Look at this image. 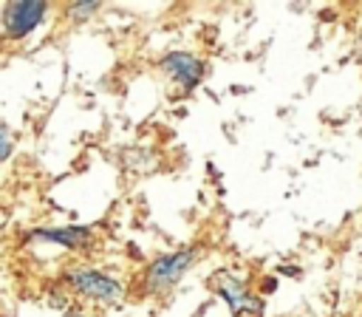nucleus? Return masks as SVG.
<instances>
[{
    "label": "nucleus",
    "instance_id": "nucleus-1",
    "mask_svg": "<svg viewBox=\"0 0 362 317\" xmlns=\"http://www.w3.org/2000/svg\"><path fill=\"white\" fill-rule=\"evenodd\" d=\"M45 11H48V3L42 0H11L3 6V28L8 37L20 40L40 25Z\"/></svg>",
    "mask_w": 362,
    "mask_h": 317
},
{
    "label": "nucleus",
    "instance_id": "nucleus-2",
    "mask_svg": "<svg viewBox=\"0 0 362 317\" xmlns=\"http://www.w3.org/2000/svg\"><path fill=\"white\" fill-rule=\"evenodd\" d=\"M192 258H195V249H181V252H170V255H161L158 260H153L147 269V280H144L147 292H161V289L173 286L189 269Z\"/></svg>",
    "mask_w": 362,
    "mask_h": 317
},
{
    "label": "nucleus",
    "instance_id": "nucleus-3",
    "mask_svg": "<svg viewBox=\"0 0 362 317\" xmlns=\"http://www.w3.org/2000/svg\"><path fill=\"white\" fill-rule=\"evenodd\" d=\"M158 65L164 68V74H170L184 88H195L201 82V76H204V62L198 57L187 54V51H170V54L161 57Z\"/></svg>",
    "mask_w": 362,
    "mask_h": 317
},
{
    "label": "nucleus",
    "instance_id": "nucleus-4",
    "mask_svg": "<svg viewBox=\"0 0 362 317\" xmlns=\"http://www.w3.org/2000/svg\"><path fill=\"white\" fill-rule=\"evenodd\" d=\"M209 286H212V292H218L229 306H232V311L235 314H240V311H260V303L257 300H252V294L246 292V286L238 280V277H232V275H226V272H215L212 277H209Z\"/></svg>",
    "mask_w": 362,
    "mask_h": 317
},
{
    "label": "nucleus",
    "instance_id": "nucleus-5",
    "mask_svg": "<svg viewBox=\"0 0 362 317\" xmlns=\"http://www.w3.org/2000/svg\"><path fill=\"white\" fill-rule=\"evenodd\" d=\"M74 286L76 292L93 297V300H102V303H116L122 297V286L116 280H110L107 275L102 272H93V269H85V272H76L74 277Z\"/></svg>",
    "mask_w": 362,
    "mask_h": 317
},
{
    "label": "nucleus",
    "instance_id": "nucleus-6",
    "mask_svg": "<svg viewBox=\"0 0 362 317\" xmlns=\"http://www.w3.org/2000/svg\"><path fill=\"white\" fill-rule=\"evenodd\" d=\"M37 235L45 238V241H54V243H59V246L76 249V246H82V243L88 241L90 229H88V226H65V229H40Z\"/></svg>",
    "mask_w": 362,
    "mask_h": 317
},
{
    "label": "nucleus",
    "instance_id": "nucleus-7",
    "mask_svg": "<svg viewBox=\"0 0 362 317\" xmlns=\"http://www.w3.org/2000/svg\"><path fill=\"white\" fill-rule=\"evenodd\" d=\"M96 8H99V3H74V6H71V14H74L76 20H82V17L93 14Z\"/></svg>",
    "mask_w": 362,
    "mask_h": 317
},
{
    "label": "nucleus",
    "instance_id": "nucleus-8",
    "mask_svg": "<svg viewBox=\"0 0 362 317\" xmlns=\"http://www.w3.org/2000/svg\"><path fill=\"white\" fill-rule=\"evenodd\" d=\"M3 158H8V153H11V136H8V127H3Z\"/></svg>",
    "mask_w": 362,
    "mask_h": 317
}]
</instances>
